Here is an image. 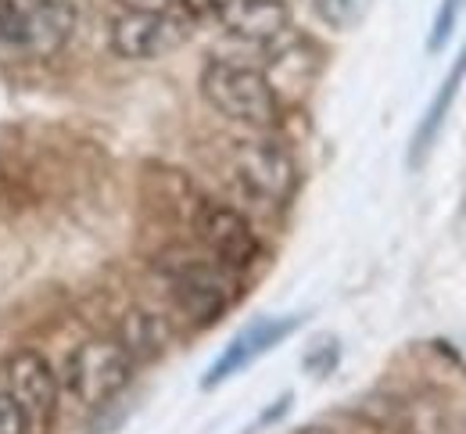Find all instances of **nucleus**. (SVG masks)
Masks as SVG:
<instances>
[{"label": "nucleus", "mask_w": 466, "mask_h": 434, "mask_svg": "<svg viewBox=\"0 0 466 434\" xmlns=\"http://www.w3.org/2000/svg\"><path fill=\"white\" fill-rule=\"evenodd\" d=\"M158 277L166 280L176 309L198 327L216 323L237 302V273L216 262L208 251L205 255L187 248L166 251L158 258Z\"/></svg>", "instance_id": "1"}, {"label": "nucleus", "mask_w": 466, "mask_h": 434, "mask_svg": "<svg viewBox=\"0 0 466 434\" xmlns=\"http://www.w3.org/2000/svg\"><path fill=\"white\" fill-rule=\"evenodd\" d=\"M133 367L137 363L126 356V348L116 338H90L65 359L58 373L61 395L86 413L105 409L133 380Z\"/></svg>", "instance_id": "2"}, {"label": "nucleus", "mask_w": 466, "mask_h": 434, "mask_svg": "<svg viewBox=\"0 0 466 434\" xmlns=\"http://www.w3.org/2000/svg\"><path fill=\"white\" fill-rule=\"evenodd\" d=\"M201 94L219 116H227L233 123L255 126V129L273 126L280 116V101H277V90L269 86V79L258 68L230 62V58L205 62Z\"/></svg>", "instance_id": "3"}, {"label": "nucleus", "mask_w": 466, "mask_h": 434, "mask_svg": "<svg viewBox=\"0 0 466 434\" xmlns=\"http://www.w3.org/2000/svg\"><path fill=\"white\" fill-rule=\"evenodd\" d=\"M190 11H118L108 25V44L126 62H155L190 40Z\"/></svg>", "instance_id": "4"}, {"label": "nucleus", "mask_w": 466, "mask_h": 434, "mask_svg": "<svg viewBox=\"0 0 466 434\" xmlns=\"http://www.w3.org/2000/svg\"><path fill=\"white\" fill-rule=\"evenodd\" d=\"M0 388L15 399V406L22 409L29 434H47L61 406V380L58 370L51 367V359L44 352H15L4 373H0Z\"/></svg>", "instance_id": "5"}, {"label": "nucleus", "mask_w": 466, "mask_h": 434, "mask_svg": "<svg viewBox=\"0 0 466 434\" xmlns=\"http://www.w3.org/2000/svg\"><path fill=\"white\" fill-rule=\"evenodd\" d=\"M233 177L251 197L266 205H288L298 190V166L294 155L269 136H251L240 140L230 155Z\"/></svg>", "instance_id": "6"}, {"label": "nucleus", "mask_w": 466, "mask_h": 434, "mask_svg": "<svg viewBox=\"0 0 466 434\" xmlns=\"http://www.w3.org/2000/svg\"><path fill=\"white\" fill-rule=\"evenodd\" d=\"M79 25L76 7H36L22 0H0V44L25 55H58Z\"/></svg>", "instance_id": "7"}, {"label": "nucleus", "mask_w": 466, "mask_h": 434, "mask_svg": "<svg viewBox=\"0 0 466 434\" xmlns=\"http://www.w3.org/2000/svg\"><path fill=\"white\" fill-rule=\"evenodd\" d=\"M194 234L205 245V251L223 262L227 269L240 273L251 269L262 255V241L255 234V227L223 201H201L194 212Z\"/></svg>", "instance_id": "8"}, {"label": "nucleus", "mask_w": 466, "mask_h": 434, "mask_svg": "<svg viewBox=\"0 0 466 434\" xmlns=\"http://www.w3.org/2000/svg\"><path fill=\"white\" fill-rule=\"evenodd\" d=\"M301 323H305V316H266V319H255L251 327H244V330L233 338L230 345H227V352L208 367L201 384H205V388L223 384L227 377H233L237 370H244L248 363H255V359L266 356L269 348H277L284 338H291Z\"/></svg>", "instance_id": "9"}, {"label": "nucleus", "mask_w": 466, "mask_h": 434, "mask_svg": "<svg viewBox=\"0 0 466 434\" xmlns=\"http://www.w3.org/2000/svg\"><path fill=\"white\" fill-rule=\"evenodd\" d=\"M212 15L227 36L244 44H273L291 29V7L284 0H219Z\"/></svg>", "instance_id": "10"}, {"label": "nucleus", "mask_w": 466, "mask_h": 434, "mask_svg": "<svg viewBox=\"0 0 466 434\" xmlns=\"http://www.w3.org/2000/svg\"><path fill=\"white\" fill-rule=\"evenodd\" d=\"M463 79H466V47L460 51L456 65L449 68L445 83L438 86V94H434L431 108L423 112V119H420L416 133H412V147H409V166H412V169H420V166H423V158L431 155V147H434V140H438L441 126H445L449 112H452V105H456V94H460Z\"/></svg>", "instance_id": "11"}, {"label": "nucleus", "mask_w": 466, "mask_h": 434, "mask_svg": "<svg viewBox=\"0 0 466 434\" xmlns=\"http://www.w3.org/2000/svg\"><path fill=\"white\" fill-rule=\"evenodd\" d=\"M116 341L126 348V356H129L133 363H151V359H158V356L169 348L173 330H169L166 316H158V312L129 309L122 316V323H118Z\"/></svg>", "instance_id": "12"}, {"label": "nucleus", "mask_w": 466, "mask_h": 434, "mask_svg": "<svg viewBox=\"0 0 466 434\" xmlns=\"http://www.w3.org/2000/svg\"><path fill=\"white\" fill-rule=\"evenodd\" d=\"M460 4H463V0H441V11H438V18H434V33H431V40H427V47H431L434 55L449 44V36H452V29H456V18H460Z\"/></svg>", "instance_id": "13"}, {"label": "nucleus", "mask_w": 466, "mask_h": 434, "mask_svg": "<svg viewBox=\"0 0 466 434\" xmlns=\"http://www.w3.org/2000/svg\"><path fill=\"white\" fill-rule=\"evenodd\" d=\"M316 11L327 25L334 29H345L359 18V0H316Z\"/></svg>", "instance_id": "14"}, {"label": "nucleus", "mask_w": 466, "mask_h": 434, "mask_svg": "<svg viewBox=\"0 0 466 434\" xmlns=\"http://www.w3.org/2000/svg\"><path fill=\"white\" fill-rule=\"evenodd\" d=\"M0 434H29V424L22 417V409L15 406V399L0 388Z\"/></svg>", "instance_id": "15"}, {"label": "nucleus", "mask_w": 466, "mask_h": 434, "mask_svg": "<svg viewBox=\"0 0 466 434\" xmlns=\"http://www.w3.org/2000/svg\"><path fill=\"white\" fill-rule=\"evenodd\" d=\"M126 11H187V0H118Z\"/></svg>", "instance_id": "16"}, {"label": "nucleus", "mask_w": 466, "mask_h": 434, "mask_svg": "<svg viewBox=\"0 0 466 434\" xmlns=\"http://www.w3.org/2000/svg\"><path fill=\"white\" fill-rule=\"evenodd\" d=\"M288 406H291V395H284V399H277V406H273V409H266L258 424H269V420H277L280 413H288Z\"/></svg>", "instance_id": "17"}, {"label": "nucleus", "mask_w": 466, "mask_h": 434, "mask_svg": "<svg viewBox=\"0 0 466 434\" xmlns=\"http://www.w3.org/2000/svg\"><path fill=\"white\" fill-rule=\"evenodd\" d=\"M22 4H36V7H79V0H22Z\"/></svg>", "instance_id": "18"}, {"label": "nucleus", "mask_w": 466, "mask_h": 434, "mask_svg": "<svg viewBox=\"0 0 466 434\" xmlns=\"http://www.w3.org/2000/svg\"><path fill=\"white\" fill-rule=\"evenodd\" d=\"M291 434H334L330 428H319V424H309V428H298V431Z\"/></svg>", "instance_id": "19"}, {"label": "nucleus", "mask_w": 466, "mask_h": 434, "mask_svg": "<svg viewBox=\"0 0 466 434\" xmlns=\"http://www.w3.org/2000/svg\"><path fill=\"white\" fill-rule=\"evenodd\" d=\"M212 4H219V0H208V7H212Z\"/></svg>", "instance_id": "20"}]
</instances>
